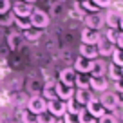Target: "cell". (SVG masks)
Wrapping results in <instances>:
<instances>
[{"label": "cell", "mask_w": 123, "mask_h": 123, "mask_svg": "<svg viewBox=\"0 0 123 123\" xmlns=\"http://www.w3.org/2000/svg\"><path fill=\"white\" fill-rule=\"evenodd\" d=\"M74 81H76V71L67 67V69H62L60 71V83L67 85V87H73Z\"/></svg>", "instance_id": "obj_8"}, {"label": "cell", "mask_w": 123, "mask_h": 123, "mask_svg": "<svg viewBox=\"0 0 123 123\" xmlns=\"http://www.w3.org/2000/svg\"><path fill=\"white\" fill-rule=\"evenodd\" d=\"M121 96H123V92H121Z\"/></svg>", "instance_id": "obj_46"}, {"label": "cell", "mask_w": 123, "mask_h": 123, "mask_svg": "<svg viewBox=\"0 0 123 123\" xmlns=\"http://www.w3.org/2000/svg\"><path fill=\"white\" fill-rule=\"evenodd\" d=\"M91 2H92V4H94V6H98V7H109V6H111L112 4V0H91Z\"/></svg>", "instance_id": "obj_35"}, {"label": "cell", "mask_w": 123, "mask_h": 123, "mask_svg": "<svg viewBox=\"0 0 123 123\" xmlns=\"http://www.w3.org/2000/svg\"><path fill=\"white\" fill-rule=\"evenodd\" d=\"M118 36H119V33L116 29H112V27H109V31H107V40L111 43H116L118 42Z\"/></svg>", "instance_id": "obj_31"}, {"label": "cell", "mask_w": 123, "mask_h": 123, "mask_svg": "<svg viewBox=\"0 0 123 123\" xmlns=\"http://www.w3.org/2000/svg\"><path fill=\"white\" fill-rule=\"evenodd\" d=\"M119 27H121V31H123V16H121V20H119Z\"/></svg>", "instance_id": "obj_42"}, {"label": "cell", "mask_w": 123, "mask_h": 123, "mask_svg": "<svg viewBox=\"0 0 123 123\" xmlns=\"http://www.w3.org/2000/svg\"><path fill=\"white\" fill-rule=\"evenodd\" d=\"M54 92H56V98L58 100H62V101H67V100H71L73 98V94H74V91H73V87H67V85H63V83H54Z\"/></svg>", "instance_id": "obj_6"}, {"label": "cell", "mask_w": 123, "mask_h": 123, "mask_svg": "<svg viewBox=\"0 0 123 123\" xmlns=\"http://www.w3.org/2000/svg\"><path fill=\"white\" fill-rule=\"evenodd\" d=\"M15 24L18 25V29L20 31H27L31 27V22L29 20H25V18H18V16H15Z\"/></svg>", "instance_id": "obj_28"}, {"label": "cell", "mask_w": 123, "mask_h": 123, "mask_svg": "<svg viewBox=\"0 0 123 123\" xmlns=\"http://www.w3.org/2000/svg\"><path fill=\"white\" fill-rule=\"evenodd\" d=\"M9 9H11V2L9 0H0V15H6Z\"/></svg>", "instance_id": "obj_33"}, {"label": "cell", "mask_w": 123, "mask_h": 123, "mask_svg": "<svg viewBox=\"0 0 123 123\" xmlns=\"http://www.w3.org/2000/svg\"><path fill=\"white\" fill-rule=\"evenodd\" d=\"M80 6H81V9H85V11H89V13H98V11H100V7L94 6L91 0H83Z\"/></svg>", "instance_id": "obj_27"}, {"label": "cell", "mask_w": 123, "mask_h": 123, "mask_svg": "<svg viewBox=\"0 0 123 123\" xmlns=\"http://www.w3.org/2000/svg\"><path fill=\"white\" fill-rule=\"evenodd\" d=\"M116 91H118V92H123V80H118V81H116Z\"/></svg>", "instance_id": "obj_39"}, {"label": "cell", "mask_w": 123, "mask_h": 123, "mask_svg": "<svg viewBox=\"0 0 123 123\" xmlns=\"http://www.w3.org/2000/svg\"><path fill=\"white\" fill-rule=\"evenodd\" d=\"M100 103L103 105V109L112 111V109L119 103V98H118V94H116V92H103V96L100 98Z\"/></svg>", "instance_id": "obj_7"}, {"label": "cell", "mask_w": 123, "mask_h": 123, "mask_svg": "<svg viewBox=\"0 0 123 123\" xmlns=\"http://www.w3.org/2000/svg\"><path fill=\"white\" fill-rule=\"evenodd\" d=\"M112 60H114V65H118V67L123 69V49H114Z\"/></svg>", "instance_id": "obj_25"}, {"label": "cell", "mask_w": 123, "mask_h": 123, "mask_svg": "<svg viewBox=\"0 0 123 123\" xmlns=\"http://www.w3.org/2000/svg\"><path fill=\"white\" fill-rule=\"evenodd\" d=\"M80 2H83V0H80Z\"/></svg>", "instance_id": "obj_45"}, {"label": "cell", "mask_w": 123, "mask_h": 123, "mask_svg": "<svg viewBox=\"0 0 123 123\" xmlns=\"http://www.w3.org/2000/svg\"><path fill=\"white\" fill-rule=\"evenodd\" d=\"M109 74H111V78H112L114 81L121 80V71H119V69H118V65H114V63L109 67Z\"/></svg>", "instance_id": "obj_29"}, {"label": "cell", "mask_w": 123, "mask_h": 123, "mask_svg": "<svg viewBox=\"0 0 123 123\" xmlns=\"http://www.w3.org/2000/svg\"><path fill=\"white\" fill-rule=\"evenodd\" d=\"M20 118H22V123H36V114H33L29 111H22Z\"/></svg>", "instance_id": "obj_26"}, {"label": "cell", "mask_w": 123, "mask_h": 123, "mask_svg": "<svg viewBox=\"0 0 123 123\" xmlns=\"http://www.w3.org/2000/svg\"><path fill=\"white\" fill-rule=\"evenodd\" d=\"M7 45L11 51H16L20 47V35L18 33H11V35L7 36Z\"/></svg>", "instance_id": "obj_21"}, {"label": "cell", "mask_w": 123, "mask_h": 123, "mask_svg": "<svg viewBox=\"0 0 123 123\" xmlns=\"http://www.w3.org/2000/svg\"><path fill=\"white\" fill-rule=\"evenodd\" d=\"M92 92L89 91V89H78V92H76V101L80 105H87L89 101L92 100Z\"/></svg>", "instance_id": "obj_16"}, {"label": "cell", "mask_w": 123, "mask_h": 123, "mask_svg": "<svg viewBox=\"0 0 123 123\" xmlns=\"http://www.w3.org/2000/svg\"><path fill=\"white\" fill-rule=\"evenodd\" d=\"M9 2H16V0H9Z\"/></svg>", "instance_id": "obj_43"}, {"label": "cell", "mask_w": 123, "mask_h": 123, "mask_svg": "<svg viewBox=\"0 0 123 123\" xmlns=\"http://www.w3.org/2000/svg\"><path fill=\"white\" fill-rule=\"evenodd\" d=\"M112 111H114V114H112L114 118H119V119H123V103H121V101H119V103L116 105V107L112 109Z\"/></svg>", "instance_id": "obj_34"}, {"label": "cell", "mask_w": 123, "mask_h": 123, "mask_svg": "<svg viewBox=\"0 0 123 123\" xmlns=\"http://www.w3.org/2000/svg\"><path fill=\"white\" fill-rule=\"evenodd\" d=\"M36 123H56V118L51 112H42L36 116Z\"/></svg>", "instance_id": "obj_24"}, {"label": "cell", "mask_w": 123, "mask_h": 123, "mask_svg": "<svg viewBox=\"0 0 123 123\" xmlns=\"http://www.w3.org/2000/svg\"><path fill=\"white\" fill-rule=\"evenodd\" d=\"M98 123H118V121H116V118H114L112 114H103Z\"/></svg>", "instance_id": "obj_36"}, {"label": "cell", "mask_w": 123, "mask_h": 123, "mask_svg": "<svg viewBox=\"0 0 123 123\" xmlns=\"http://www.w3.org/2000/svg\"><path fill=\"white\" fill-rule=\"evenodd\" d=\"M96 47H98V54H100V56H112V53H114V49H116V45L111 43L109 40H100V42L96 43Z\"/></svg>", "instance_id": "obj_13"}, {"label": "cell", "mask_w": 123, "mask_h": 123, "mask_svg": "<svg viewBox=\"0 0 123 123\" xmlns=\"http://www.w3.org/2000/svg\"><path fill=\"white\" fill-rule=\"evenodd\" d=\"M121 76H123V69H121Z\"/></svg>", "instance_id": "obj_44"}, {"label": "cell", "mask_w": 123, "mask_h": 123, "mask_svg": "<svg viewBox=\"0 0 123 123\" xmlns=\"http://www.w3.org/2000/svg\"><path fill=\"white\" fill-rule=\"evenodd\" d=\"M83 20H85L89 29H96V31L101 29V27H103V22H105L103 15H100V13H89Z\"/></svg>", "instance_id": "obj_5"}, {"label": "cell", "mask_w": 123, "mask_h": 123, "mask_svg": "<svg viewBox=\"0 0 123 123\" xmlns=\"http://www.w3.org/2000/svg\"><path fill=\"white\" fill-rule=\"evenodd\" d=\"M119 20H121V16H119L118 11H109L107 15H105V22H107V25L112 27V29H116V27L119 25Z\"/></svg>", "instance_id": "obj_17"}, {"label": "cell", "mask_w": 123, "mask_h": 123, "mask_svg": "<svg viewBox=\"0 0 123 123\" xmlns=\"http://www.w3.org/2000/svg\"><path fill=\"white\" fill-rule=\"evenodd\" d=\"M107 65L103 60H92V67H91V76H103Z\"/></svg>", "instance_id": "obj_15"}, {"label": "cell", "mask_w": 123, "mask_h": 123, "mask_svg": "<svg viewBox=\"0 0 123 123\" xmlns=\"http://www.w3.org/2000/svg\"><path fill=\"white\" fill-rule=\"evenodd\" d=\"M65 107H67V112H69V114H74V116H78V112L81 111L80 103H78V101H74L73 98L65 101Z\"/></svg>", "instance_id": "obj_23"}, {"label": "cell", "mask_w": 123, "mask_h": 123, "mask_svg": "<svg viewBox=\"0 0 123 123\" xmlns=\"http://www.w3.org/2000/svg\"><path fill=\"white\" fill-rule=\"evenodd\" d=\"M101 40V35L98 33L96 29H89L85 27L81 31V43H89V45H96L98 42Z\"/></svg>", "instance_id": "obj_4"}, {"label": "cell", "mask_w": 123, "mask_h": 123, "mask_svg": "<svg viewBox=\"0 0 123 123\" xmlns=\"http://www.w3.org/2000/svg\"><path fill=\"white\" fill-rule=\"evenodd\" d=\"M2 18H0V25H11L13 22H15V16H11V15H0Z\"/></svg>", "instance_id": "obj_32"}, {"label": "cell", "mask_w": 123, "mask_h": 123, "mask_svg": "<svg viewBox=\"0 0 123 123\" xmlns=\"http://www.w3.org/2000/svg\"><path fill=\"white\" fill-rule=\"evenodd\" d=\"M24 36H25L29 42H36V40L42 36V31L36 29V27H29L27 31H24Z\"/></svg>", "instance_id": "obj_20"}, {"label": "cell", "mask_w": 123, "mask_h": 123, "mask_svg": "<svg viewBox=\"0 0 123 123\" xmlns=\"http://www.w3.org/2000/svg\"><path fill=\"white\" fill-rule=\"evenodd\" d=\"M80 56L89 58V60H96L100 54H98V47L96 45H89V43H81L80 45Z\"/></svg>", "instance_id": "obj_12"}, {"label": "cell", "mask_w": 123, "mask_h": 123, "mask_svg": "<svg viewBox=\"0 0 123 123\" xmlns=\"http://www.w3.org/2000/svg\"><path fill=\"white\" fill-rule=\"evenodd\" d=\"M63 123H78V116L65 112V114H63Z\"/></svg>", "instance_id": "obj_37"}, {"label": "cell", "mask_w": 123, "mask_h": 123, "mask_svg": "<svg viewBox=\"0 0 123 123\" xmlns=\"http://www.w3.org/2000/svg\"><path fill=\"white\" fill-rule=\"evenodd\" d=\"M27 111L33 112V114H42L47 111V100L43 96H31L27 100Z\"/></svg>", "instance_id": "obj_2"}, {"label": "cell", "mask_w": 123, "mask_h": 123, "mask_svg": "<svg viewBox=\"0 0 123 123\" xmlns=\"http://www.w3.org/2000/svg\"><path fill=\"white\" fill-rule=\"evenodd\" d=\"M47 111L51 112V114L54 116V118H58V116H63L67 112V107H65V101H62V100H51L47 101Z\"/></svg>", "instance_id": "obj_3"}, {"label": "cell", "mask_w": 123, "mask_h": 123, "mask_svg": "<svg viewBox=\"0 0 123 123\" xmlns=\"http://www.w3.org/2000/svg\"><path fill=\"white\" fill-rule=\"evenodd\" d=\"M60 13H62V4L60 2H54L53 7H51V16H56V15H60Z\"/></svg>", "instance_id": "obj_38"}, {"label": "cell", "mask_w": 123, "mask_h": 123, "mask_svg": "<svg viewBox=\"0 0 123 123\" xmlns=\"http://www.w3.org/2000/svg\"><path fill=\"white\" fill-rule=\"evenodd\" d=\"M42 91H43V98H45L47 101L56 100V92H54V83H45V87H43Z\"/></svg>", "instance_id": "obj_22"}, {"label": "cell", "mask_w": 123, "mask_h": 123, "mask_svg": "<svg viewBox=\"0 0 123 123\" xmlns=\"http://www.w3.org/2000/svg\"><path fill=\"white\" fill-rule=\"evenodd\" d=\"M87 111L91 112L94 118H101V116L105 114L103 105H101V103H100V100H96V98H92V100L87 103Z\"/></svg>", "instance_id": "obj_11"}, {"label": "cell", "mask_w": 123, "mask_h": 123, "mask_svg": "<svg viewBox=\"0 0 123 123\" xmlns=\"http://www.w3.org/2000/svg\"><path fill=\"white\" fill-rule=\"evenodd\" d=\"M91 67H92V60H89V58H76V62H74V71L76 73H85V74H91Z\"/></svg>", "instance_id": "obj_10"}, {"label": "cell", "mask_w": 123, "mask_h": 123, "mask_svg": "<svg viewBox=\"0 0 123 123\" xmlns=\"http://www.w3.org/2000/svg\"><path fill=\"white\" fill-rule=\"evenodd\" d=\"M74 83L78 85V89H89V83H91V76L85 73H80L76 74V81Z\"/></svg>", "instance_id": "obj_19"}, {"label": "cell", "mask_w": 123, "mask_h": 123, "mask_svg": "<svg viewBox=\"0 0 123 123\" xmlns=\"http://www.w3.org/2000/svg\"><path fill=\"white\" fill-rule=\"evenodd\" d=\"M107 80H105V76H91V83H89V87L92 89V91H98V92H103L105 89H107Z\"/></svg>", "instance_id": "obj_14"}, {"label": "cell", "mask_w": 123, "mask_h": 123, "mask_svg": "<svg viewBox=\"0 0 123 123\" xmlns=\"http://www.w3.org/2000/svg\"><path fill=\"white\" fill-rule=\"evenodd\" d=\"M13 11H15V16H18V18H29L31 13L35 11V9H33V6H31V4H25V2H18V4H15Z\"/></svg>", "instance_id": "obj_9"}, {"label": "cell", "mask_w": 123, "mask_h": 123, "mask_svg": "<svg viewBox=\"0 0 123 123\" xmlns=\"http://www.w3.org/2000/svg\"><path fill=\"white\" fill-rule=\"evenodd\" d=\"M29 22H31V27H36V29H43V27L49 25L51 18L45 11H40V9H35L29 16Z\"/></svg>", "instance_id": "obj_1"}, {"label": "cell", "mask_w": 123, "mask_h": 123, "mask_svg": "<svg viewBox=\"0 0 123 123\" xmlns=\"http://www.w3.org/2000/svg\"><path fill=\"white\" fill-rule=\"evenodd\" d=\"M78 123H96V118L87 111V109H81L78 112Z\"/></svg>", "instance_id": "obj_18"}, {"label": "cell", "mask_w": 123, "mask_h": 123, "mask_svg": "<svg viewBox=\"0 0 123 123\" xmlns=\"http://www.w3.org/2000/svg\"><path fill=\"white\" fill-rule=\"evenodd\" d=\"M116 43H118V49H123V33L118 36V42H116Z\"/></svg>", "instance_id": "obj_40"}, {"label": "cell", "mask_w": 123, "mask_h": 123, "mask_svg": "<svg viewBox=\"0 0 123 123\" xmlns=\"http://www.w3.org/2000/svg\"><path fill=\"white\" fill-rule=\"evenodd\" d=\"M29 91H33V92H36V91H40V89H43V85H42V81L40 80H36V78H33V80H29Z\"/></svg>", "instance_id": "obj_30"}, {"label": "cell", "mask_w": 123, "mask_h": 123, "mask_svg": "<svg viewBox=\"0 0 123 123\" xmlns=\"http://www.w3.org/2000/svg\"><path fill=\"white\" fill-rule=\"evenodd\" d=\"M24 2H25V4H31V6H33V4L36 2V0H24Z\"/></svg>", "instance_id": "obj_41"}]
</instances>
